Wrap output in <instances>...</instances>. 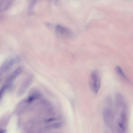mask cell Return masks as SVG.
Returning a JSON list of instances; mask_svg holds the SVG:
<instances>
[{"instance_id":"3957f363","label":"cell","mask_w":133,"mask_h":133,"mask_svg":"<svg viewBox=\"0 0 133 133\" xmlns=\"http://www.w3.org/2000/svg\"><path fill=\"white\" fill-rule=\"evenodd\" d=\"M33 77L32 75H29L23 82L17 92L18 96H21L26 92L32 82Z\"/></svg>"},{"instance_id":"6da1fadb","label":"cell","mask_w":133,"mask_h":133,"mask_svg":"<svg viewBox=\"0 0 133 133\" xmlns=\"http://www.w3.org/2000/svg\"><path fill=\"white\" fill-rule=\"evenodd\" d=\"M101 83L100 75L99 71L94 70L91 72L89 79V84L90 89L95 94H97L100 88Z\"/></svg>"},{"instance_id":"277c9868","label":"cell","mask_w":133,"mask_h":133,"mask_svg":"<svg viewBox=\"0 0 133 133\" xmlns=\"http://www.w3.org/2000/svg\"><path fill=\"white\" fill-rule=\"evenodd\" d=\"M115 103L116 108L118 110L121 109L122 111H125L126 105L124 99L121 93H118L116 94Z\"/></svg>"},{"instance_id":"52a82bcc","label":"cell","mask_w":133,"mask_h":133,"mask_svg":"<svg viewBox=\"0 0 133 133\" xmlns=\"http://www.w3.org/2000/svg\"><path fill=\"white\" fill-rule=\"evenodd\" d=\"M56 30L58 33L67 37H71L73 35V33L70 30L60 25H57L56 27Z\"/></svg>"},{"instance_id":"30bf717a","label":"cell","mask_w":133,"mask_h":133,"mask_svg":"<svg viewBox=\"0 0 133 133\" xmlns=\"http://www.w3.org/2000/svg\"><path fill=\"white\" fill-rule=\"evenodd\" d=\"M120 121L125 124L126 120V115L125 111H122L120 113Z\"/></svg>"},{"instance_id":"8992f818","label":"cell","mask_w":133,"mask_h":133,"mask_svg":"<svg viewBox=\"0 0 133 133\" xmlns=\"http://www.w3.org/2000/svg\"><path fill=\"white\" fill-rule=\"evenodd\" d=\"M42 97V95L38 89L33 88L30 91L27 98L30 102L32 103L34 101L40 99Z\"/></svg>"},{"instance_id":"4fadbf2b","label":"cell","mask_w":133,"mask_h":133,"mask_svg":"<svg viewBox=\"0 0 133 133\" xmlns=\"http://www.w3.org/2000/svg\"><path fill=\"white\" fill-rule=\"evenodd\" d=\"M5 130H2L1 131V132H0V133H4L6 132Z\"/></svg>"},{"instance_id":"7c38bea8","label":"cell","mask_w":133,"mask_h":133,"mask_svg":"<svg viewBox=\"0 0 133 133\" xmlns=\"http://www.w3.org/2000/svg\"><path fill=\"white\" fill-rule=\"evenodd\" d=\"M57 119V118H50L49 119L47 120H46V122H50L56 120Z\"/></svg>"},{"instance_id":"5b68a950","label":"cell","mask_w":133,"mask_h":133,"mask_svg":"<svg viewBox=\"0 0 133 133\" xmlns=\"http://www.w3.org/2000/svg\"><path fill=\"white\" fill-rule=\"evenodd\" d=\"M23 70L22 67H19L10 75L5 84L7 86L8 88L12 86L14 80L21 73Z\"/></svg>"},{"instance_id":"ba28073f","label":"cell","mask_w":133,"mask_h":133,"mask_svg":"<svg viewBox=\"0 0 133 133\" xmlns=\"http://www.w3.org/2000/svg\"><path fill=\"white\" fill-rule=\"evenodd\" d=\"M115 70L117 73L124 79L128 80V79L123 72L121 67L119 66L116 67Z\"/></svg>"},{"instance_id":"9c48e42d","label":"cell","mask_w":133,"mask_h":133,"mask_svg":"<svg viewBox=\"0 0 133 133\" xmlns=\"http://www.w3.org/2000/svg\"><path fill=\"white\" fill-rule=\"evenodd\" d=\"M11 2L10 1H4L1 4V7H2L1 9L2 10H5L11 4Z\"/></svg>"},{"instance_id":"8fae6325","label":"cell","mask_w":133,"mask_h":133,"mask_svg":"<svg viewBox=\"0 0 133 133\" xmlns=\"http://www.w3.org/2000/svg\"><path fill=\"white\" fill-rule=\"evenodd\" d=\"M62 125L61 123H57L54 124L52 125V127L54 128H57L61 127Z\"/></svg>"},{"instance_id":"7a4b0ae2","label":"cell","mask_w":133,"mask_h":133,"mask_svg":"<svg viewBox=\"0 0 133 133\" xmlns=\"http://www.w3.org/2000/svg\"><path fill=\"white\" fill-rule=\"evenodd\" d=\"M20 60L17 57L9 58L6 60L3 64L1 68V75L6 72L13 66L17 63Z\"/></svg>"}]
</instances>
